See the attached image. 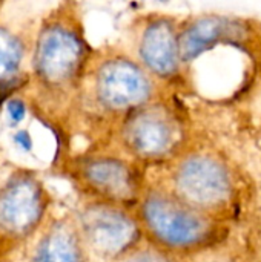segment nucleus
<instances>
[{
    "mask_svg": "<svg viewBox=\"0 0 261 262\" xmlns=\"http://www.w3.org/2000/svg\"><path fill=\"white\" fill-rule=\"evenodd\" d=\"M145 239L183 259L205 253L226 239L228 223L180 200L162 184H149L137 209Z\"/></svg>",
    "mask_w": 261,
    "mask_h": 262,
    "instance_id": "obj_1",
    "label": "nucleus"
},
{
    "mask_svg": "<svg viewBox=\"0 0 261 262\" xmlns=\"http://www.w3.org/2000/svg\"><path fill=\"white\" fill-rule=\"evenodd\" d=\"M168 173L160 184L195 209L228 220L242 198V183L232 164L208 147H188L165 166Z\"/></svg>",
    "mask_w": 261,
    "mask_h": 262,
    "instance_id": "obj_2",
    "label": "nucleus"
},
{
    "mask_svg": "<svg viewBox=\"0 0 261 262\" xmlns=\"http://www.w3.org/2000/svg\"><path fill=\"white\" fill-rule=\"evenodd\" d=\"M117 140L118 152L142 167L168 166L188 149V126L182 111L158 97L118 123Z\"/></svg>",
    "mask_w": 261,
    "mask_h": 262,
    "instance_id": "obj_3",
    "label": "nucleus"
},
{
    "mask_svg": "<svg viewBox=\"0 0 261 262\" xmlns=\"http://www.w3.org/2000/svg\"><path fill=\"white\" fill-rule=\"evenodd\" d=\"M94 97L100 109L118 123L138 107L158 98V81L128 54L105 57L94 74Z\"/></svg>",
    "mask_w": 261,
    "mask_h": 262,
    "instance_id": "obj_4",
    "label": "nucleus"
},
{
    "mask_svg": "<svg viewBox=\"0 0 261 262\" xmlns=\"http://www.w3.org/2000/svg\"><path fill=\"white\" fill-rule=\"evenodd\" d=\"M80 236L102 261L122 262L145 243L135 209L92 201L80 213Z\"/></svg>",
    "mask_w": 261,
    "mask_h": 262,
    "instance_id": "obj_5",
    "label": "nucleus"
},
{
    "mask_svg": "<svg viewBox=\"0 0 261 262\" xmlns=\"http://www.w3.org/2000/svg\"><path fill=\"white\" fill-rule=\"evenodd\" d=\"M80 173L95 201L129 209H137L149 186L145 167L122 152L88 158Z\"/></svg>",
    "mask_w": 261,
    "mask_h": 262,
    "instance_id": "obj_6",
    "label": "nucleus"
},
{
    "mask_svg": "<svg viewBox=\"0 0 261 262\" xmlns=\"http://www.w3.org/2000/svg\"><path fill=\"white\" fill-rule=\"evenodd\" d=\"M180 26L171 15H154L137 37L138 61L157 81H171L182 71Z\"/></svg>",
    "mask_w": 261,
    "mask_h": 262,
    "instance_id": "obj_7",
    "label": "nucleus"
},
{
    "mask_svg": "<svg viewBox=\"0 0 261 262\" xmlns=\"http://www.w3.org/2000/svg\"><path fill=\"white\" fill-rule=\"evenodd\" d=\"M86 54L85 43L77 32L63 28H51L42 38L37 52L40 74L49 81H66L78 72Z\"/></svg>",
    "mask_w": 261,
    "mask_h": 262,
    "instance_id": "obj_8",
    "label": "nucleus"
},
{
    "mask_svg": "<svg viewBox=\"0 0 261 262\" xmlns=\"http://www.w3.org/2000/svg\"><path fill=\"white\" fill-rule=\"evenodd\" d=\"M235 23L220 15H200L180 26V51L185 63L194 61L215 45L231 38Z\"/></svg>",
    "mask_w": 261,
    "mask_h": 262,
    "instance_id": "obj_9",
    "label": "nucleus"
},
{
    "mask_svg": "<svg viewBox=\"0 0 261 262\" xmlns=\"http://www.w3.org/2000/svg\"><path fill=\"white\" fill-rule=\"evenodd\" d=\"M42 212L40 190L31 181L15 184L0 201L2 223L14 230H23L34 226L42 216Z\"/></svg>",
    "mask_w": 261,
    "mask_h": 262,
    "instance_id": "obj_10",
    "label": "nucleus"
},
{
    "mask_svg": "<svg viewBox=\"0 0 261 262\" xmlns=\"http://www.w3.org/2000/svg\"><path fill=\"white\" fill-rule=\"evenodd\" d=\"M85 247L75 229L58 224L43 238L35 262H86Z\"/></svg>",
    "mask_w": 261,
    "mask_h": 262,
    "instance_id": "obj_11",
    "label": "nucleus"
},
{
    "mask_svg": "<svg viewBox=\"0 0 261 262\" xmlns=\"http://www.w3.org/2000/svg\"><path fill=\"white\" fill-rule=\"evenodd\" d=\"M20 60L18 43L6 32L0 31V77L12 72Z\"/></svg>",
    "mask_w": 261,
    "mask_h": 262,
    "instance_id": "obj_12",
    "label": "nucleus"
},
{
    "mask_svg": "<svg viewBox=\"0 0 261 262\" xmlns=\"http://www.w3.org/2000/svg\"><path fill=\"white\" fill-rule=\"evenodd\" d=\"M122 262H182V259L152 246L145 239V243L140 247H137Z\"/></svg>",
    "mask_w": 261,
    "mask_h": 262,
    "instance_id": "obj_13",
    "label": "nucleus"
},
{
    "mask_svg": "<svg viewBox=\"0 0 261 262\" xmlns=\"http://www.w3.org/2000/svg\"><path fill=\"white\" fill-rule=\"evenodd\" d=\"M8 114H9V117H11V120L14 123H20L25 118V114H26L23 101H20V100L8 101Z\"/></svg>",
    "mask_w": 261,
    "mask_h": 262,
    "instance_id": "obj_14",
    "label": "nucleus"
},
{
    "mask_svg": "<svg viewBox=\"0 0 261 262\" xmlns=\"http://www.w3.org/2000/svg\"><path fill=\"white\" fill-rule=\"evenodd\" d=\"M15 141L20 147H23L25 150H31V146H32V141H31V137L28 135L26 130H20L15 134Z\"/></svg>",
    "mask_w": 261,
    "mask_h": 262,
    "instance_id": "obj_15",
    "label": "nucleus"
},
{
    "mask_svg": "<svg viewBox=\"0 0 261 262\" xmlns=\"http://www.w3.org/2000/svg\"><path fill=\"white\" fill-rule=\"evenodd\" d=\"M260 243H261V229H260Z\"/></svg>",
    "mask_w": 261,
    "mask_h": 262,
    "instance_id": "obj_16",
    "label": "nucleus"
}]
</instances>
